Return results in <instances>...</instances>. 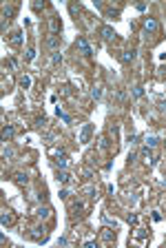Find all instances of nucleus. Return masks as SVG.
Masks as SVG:
<instances>
[{
    "instance_id": "15",
    "label": "nucleus",
    "mask_w": 166,
    "mask_h": 248,
    "mask_svg": "<svg viewBox=\"0 0 166 248\" xmlns=\"http://www.w3.org/2000/svg\"><path fill=\"white\" fill-rule=\"evenodd\" d=\"M42 230H44V228H36V230L31 233V237H33V239H40V237L44 239V233H42Z\"/></svg>"
},
{
    "instance_id": "28",
    "label": "nucleus",
    "mask_w": 166,
    "mask_h": 248,
    "mask_svg": "<svg viewBox=\"0 0 166 248\" xmlns=\"http://www.w3.org/2000/svg\"><path fill=\"white\" fill-rule=\"evenodd\" d=\"M108 142H106V137H100V149H106Z\"/></svg>"
},
{
    "instance_id": "4",
    "label": "nucleus",
    "mask_w": 166,
    "mask_h": 248,
    "mask_svg": "<svg viewBox=\"0 0 166 248\" xmlns=\"http://www.w3.org/2000/svg\"><path fill=\"white\" fill-rule=\"evenodd\" d=\"M100 33H102V38H104V40H113V38L117 36V33L113 31L111 27H102V29H100Z\"/></svg>"
},
{
    "instance_id": "27",
    "label": "nucleus",
    "mask_w": 166,
    "mask_h": 248,
    "mask_svg": "<svg viewBox=\"0 0 166 248\" xmlns=\"http://www.w3.org/2000/svg\"><path fill=\"white\" fill-rule=\"evenodd\" d=\"M82 175L87 177V179H91V177H93V171H91V168H84V171H82Z\"/></svg>"
},
{
    "instance_id": "31",
    "label": "nucleus",
    "mask_w": 166,
    "mask_h": 248,
    "mask_svg": "<svg viewBox=\"0 0 166 248\" xmlns=\"http://www.w3.org/2000/svg\"><path fill=\"white\" fill-rule=\"evenodd\" d=\"M164 144H166V142H164Z\"/></svg>"
},
{
    "instance_id": "24",
    "label": "nucleus",
    "mask_w": 166,
    "mask_h": 248,
    "mask_svg": "<svg viewBox=\"0 0 166 248\" xmlns=\"http://www.w3.org/2000/svg\"><path fill=\"white\" fill-rule=\"evenodd\" d=\"M2 157H4V160H9V157H13V151H11V149H4V151H2Z\"/></svg>"
},
{
    "instance_id": "21",
    "label": "nucleus",
    "mask_w": 166,
    "mask_h": 248,
    "mask_svg": "<svg viewBox=\"0 0 166 248\" xmlns=\"http://www.w3.org/2000/svg\"><path fill=\"white\" fill-rule=\"evenodd\" d=\"M91 95H93L95 100H98V98H102V89H100V87H95L93 91H91Z\"/></svg>"
},
{
    "instance_id": "30",
    "label": "nucleus",
    "mask_w": 166,
    "mask_h": 248,
    "mask_svg": "<svg viewBox=\"0 0 166 248\" xmlns=\"http://www.w3.org/2000/svg\"><path fill=\"white\" fill-rule=\"evenodd\" d=\"M42 7H44L42 2H33V9H36V11H40V9H42Z\"/></svg>"
},
{
    "instance_id": "22",
    "label": "nucleus",
    "mask_w": 166,
    "mask_h": 248,
    "mask_svg": "<svg viewBox=\"0 0 166 248\" xmlns=\"http://www.w3.org/2000/svg\"><path fill=\"white\" fill-rule=\"evenodd\" d=\"M146 142H148V146H151V149H153V146H155V144L159 142V140L155 137V135H151V137H148V140H146Z\"/></svg>"
},
{
    "instance_id": "11",
    "label": "nucleus",
    "mask_w": 166,
    "mask_h": 248,
    "mask_svg": "<svg viewBox=\"0 0 166 248\" xmlns=\"http://www.w3.org/2000/svg\"><path fill=\"white\" fill-rule=\"evenodd\" d=\"M11 42H13V44H22V31H13V36H11Z\"/></svg>"
},
{
    "instance_id": "3",
    "label": "nucleus",
    "mask_w": 166,
    "mask_h": 248,
    "mask_svg": "<svg viewBox=\"0 0 166 248\" xmlns=\"http://www.w3.org/2000/svg\"><path fill=\"white\" fill-rule=\"evenodd\" d=\"M140 155H142V160H144V162L153 164V151H151V146H144V149L140 151Z\"/></svg>"
},
{
    "instance_id": "23",
    "label": "nucleus",
    "mask_w": 166,
    "mask_h": 248,
    "mask_svg": "<svg viewBox=\"0 0 166 248\" xmlns=\"http://www.w3.org/2000/svg\"><path fill=\"white\" fill-rule=\"evenodd\" d=\"M102 219H104L106 224H111V226H117V222H115V219H111L108 215H102Z\"/></svg>"
},
{
    "instance_id": "25",
    "label": "nucleus",
    "mask_w": 166,
    "mask_h": 248,
    "mask_svg": "<svg viewBox=\"0 0 166 248\" xmlns=\"http://www.w3.org/2000/svg\"><path fill=\"white\" fill-rule=\"evenodd\" d=\"M51 62H53V64H60V62H62V55H60V53H53V58H51Z\"/></svg>"
},
{
    "instance_id": "16",
    "label": "nucleus",
    "mask_w": 166,
    "mask_h": 248,
    "mask_svg": "<svg viewBox=\"0 0 166 248\" xmlns=\"http://www.w3.org/2000/svg\"><path fill=\"white\" fill-rule=\"evenodd\" d=\"M55 162H58V166H60V168H64V166H67V157H64V153H62V155L58 153V160H55Z\"/></svg>"
},
{
    "instance_id": "18",
    "label": "nucleus",
    "mask_w": 166,
    "mask_h": 248,
    "mask_svg": "<svg viewBox=\"0 0 166 248\" xmlns=\"http://www.w3.org/2000/svg\"><path fill=\"white\" fill-rule=\"evenodd\" d=\"M0 222H2V226H9V224H11V215H7V213H2V217H0Z\"/></svg>"
},
{
    "instance_id": "14",
    "label": "nucleus",
    "mask_w": 166,
    "mask_h": 248,
    "mask_svg": "<svg viewBox=\"0 0 166 248\" xmlns=\"http://www.w3.org/2000/svg\"><path fill=\"white\" fill-rule=\"evenodd\" d=\"M13 179H16L18 184H25V182H27V175H25V173H16V175H13Z\"/></svg>"
},
{
    "instance_id": "5",
    "label": "nucleus",
    "mask_w": 166,
    "mask_h": 248,
    "mask_svg": "<svg viewBox=\"0 0 166 248\" xmlns=\"http://www.w3.org/2000/svg\"><path fill=\"white\" fill-rule=\"evenodd\" d=\"M13 135H16V128L11 126V124H7V126L2 128V140H4V142H7V140H11V137H13Z\"/></svg>"
},
{
    "instance_id": "13",
    "label": "nucleus",
    "mask_w": 166,
    "mask_h": 248,
    "mask_svg": "<svg viewBox=\"0 0 166 248\" xmlns=\"http://www.w3.org/2000/svg\"><path fill=\"white\" fill-rule=\"evenodd\" d=\"M29 84H31V78H29V75H22V78H20V87H22V89H27Z\"/></svg>"
},
{
    "instance_id": "12",
    "label": "nucleus",
    "mask_w": 166,
    "mask_h": 248,
    "mask_svg": "<svg viewBox=\"0 0 166 248\" xmlns=\"http://www.w3.org/2000/svg\"><path fill=\"white\" fill-rule=\"evenodd\" d=\"M102 239H104V241H113V233L108 228H104V230H102Z\"/></svg>"
},
{
    "instance_id": "29",
    "label": "nucleus",
    "mask_w": 166,
    "mask_h": 248,
    "mask_svg": "<svg viewBox=\"0 0 166 248\" xmlns=\"http://www.w3.org/2000/svg\"><path fill=\"white\" fill-rule=\"evenodd\" d=\"M7 64H9V66H11V69H16V66H18V62H16V60H13V58H11V60H7Z\"/></svg>"
},
{
    "instance_id": "2",
    "label": "nucleus",
    "mask_w": 166,
    "mask_h": 248,
    "mask_svg": "<svg viewBox=\"0 0 166 248\" xmlns=\"http://www.w3.org/2000/svg\"><path fill=\"white\" fill-rule=\"evenodd\" d=\"M91 133H93V126L91 124H84L82 126V133H80V142H89V137H91Z\"/></svg>"
},
{
    "instance_id": "26",
    "label": "nucleus",
    "mask_w": 166,
    "mask_h": 248,
    "mask_svg": "<svg viewBox=\"0 0 166 248\" xmlns=\"http://www.w3.org/2000/svg\"><path fill=\"white\" fill-rule=\"evenodd\" d=\"M33 58H36V49H29V51H27V60H33Z\"/></svg>"
},
{
    "instance_id": "1",
    "label": "nucleus",
    "mask_w": 166,
    "mask_h": 248,
    "mask_svg": "<svg viewBox=\"0 0 166 248\" xmlns=\"http://www.w3.org/2000/svg\"><path fill=\"white\" fill-rule=\"evenodd\" d=\"M76 44H78V49H80V51H82L84 55H91V53H93L91 44H89L87 40H84V38H78V40H76Z\"/></svg>"
},
{
    "instance_id": "17",
    "label": "nucleus",
    "mask_w": 166,
    "mask_h": 248,
    "mask_svg": "<svg viewBox=\"0 0 166 248\" xmlns=\"http://www.w3.org/2000/svg\"><path fill=\"white\" fill-rule=\"evenodd\" d=\"M47 47H51V49H55V47H58V38H55V36H51L49 40H47Z\"/></svg>"
},
{
    "instance_id": "9",
    "label": "nucleus",
    "mask_w": 166,
    "mask_h": 248,
    "mask_svg": "<svg viewBox=\"0 0 166 248\" xmlns=\"http://www.w3.org/2000/svg\"><path fill=\"white\" fill-rule=\"evenodd\" d=\"M55 179H58V182H60V184H67V182H69V179H71V175H69V173H67V171H60V173H58V177H55Z\"/></svg>"
},
{
    "instance_id": "19",
    "label": "nucleus",
    "mask_w": 166,
    "mask_h": 248,
    "mask_svg": "<svg viewBox=\"0 0 166 248\" xmlns=\"http://www.w3.org/2000/svg\"><path fill=\"white\" fill-rule=\"evenodd\" d=\"M117 16H120L117 9H106V18H117Z\"/></svg>"
},
{
    "instance_id": "20",
    "label": "nucleus",
    "mask_w": 166,
    "mask_h": 248,
    "mask_svg": "<svg viewBox=\"0 0 166 248\" xmlns=\"http://www.w3.org/2000/svg\"><path fill=\"white\" fill-rule=\"evenodd\" d=\"M133 95H135V98H142V95H144V89H142V87H135V89H133Z\"/></svg>"
},
{
    "instance_id": "8",
    "label": "nucleus",
    "mask_w": 166,
    "mask_h": 248,
    "mask_svg": "<svg viewBox=\"0 0 166 248\" xmlns=\"http://www.w3.org/2000/svg\"><path fill=\"white\" fill-rule=\"evenodd\" d=\"M133 58H135V53H133V51H124L122 55H120V60H122L124 64H129V62L133 60Z\"/></svg>"
},
{
    "instance_id": "10",
    "label": "nucleus",
    "mask_w": 166,
    "mask_h": 248,
    "mask_svg": "<svg viewBox=\"0 0 166 248\" xmlns=\"http://www.w3.org/2000/svg\"><path fill=\"white\" fill-rule=\"evenodd\" d=\"M11 16H16V7H4L2 9V18H11Z\"/></svg>"
},
{
    "instance_id": "6",
    "label": "nucleus",
    "mask_w": 166,
    "mask_h": 248,
    "mask_svg": "<svg viewBox=\"0 0 166 248\" xmlns=\"http://www.w3.org/2000/svg\"><path fill=\"white\" fill-rule=\"evenodd\" d=\"M144 29H146V31H155V29H157V20L146 18V22H144Z\"/></svg>"
},
{
    "instance_id": "7",
    "label": "nucleus",
    "mask_w": 166,
    "mask_h": 248,
    "mask_svg": "<svg viewBox=\"0 0 166 248\" xmlns=\"http://www.w3.org/2000/svg\"><path fill=\"white\" fill-rule=\"evenodd\" d=\"M36 215H38L40 219H47V217L51 215V208H49V206H44V208H38V213H36Z\"/></svg>"
}]
</instances>
